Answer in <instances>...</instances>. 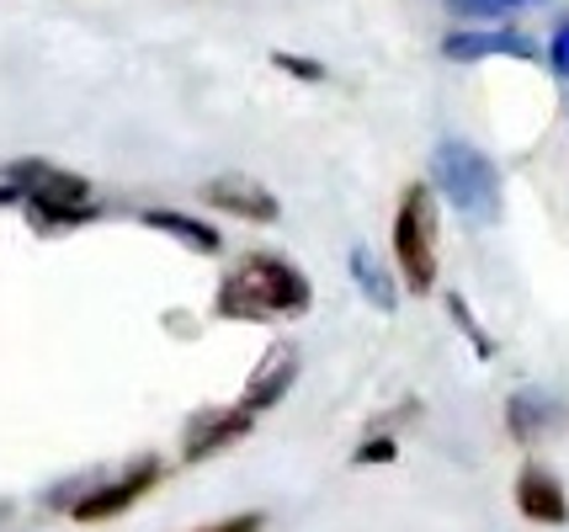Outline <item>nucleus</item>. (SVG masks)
Listing matches in <instances>:
<instances>
[{"label":"nucleus","mask_w":569,"mask_h":532,"mask_svg":"<svg viewBox=\"0 0 569 532\" xmlns=\"http://www.w3.org/2000/svg\"><path fill=\"white\" fill-rule=\"evenodd\" d=\"M309 299H315L309 278L298 267H288L282 255H246L223 278L213 309L223 320H293L309 309Z\"/></svg>","instance_id":"obj_1"},{"label":"nucleus","mask_w":569,"mask_h":532,"mask_svg":"<svg viewBox=\"0 0 569 532\" xmlns=\"http://www.w3.org/2000/svg\"><path fill=\"white\" fill-rule=\"evenodd\" d=\"M431 177L442 187V198L473 224H496L500 219V177L485 154L463 139H442L431 154Z\"/></svg>","instance_id":"obj_2"},{"label":"nucleus","mask_w":569,"mask_h":532,"mask_svg":"<svg viewBox=\"0 0 569 532\" xmlns=\"http://www.w3.org/2000/svg\"><path fill=\"white\" fill-rule=\"evenodd\" d=\"M6 181L17 187V198H27L43 219H59V224L91 219V213H97V203H91V181L74 177V171H59L49 160H11V165H6Z\"/></svg>","instance_id":"obj_3"},{"label":"nucleus","mask_w":569,"mask_h":532,"mask_svg":"<svg viewBox=\"0 0 569 532\" xmlns=\"http://www.w3.org/2000/svg\"><path fill=\"white\" fill-rule=\"evenodd\" d=\"M395 261L416 293L437 288V203L426 187H410L395 213Z\"/></svg>","instance_id":"obj_4"},{"label":"nucleus","mask_w":569,"mask_h":532,"mask_svg":"<svg viewBox=\"0 0 569 532\" xmlns=\"http://www.w3.org/2000/svg\"><path fill=\"white\" fill-rule=\"evenodd\" d=\"M154 480H160V463H154V458L133 463L123 480L101 484V490H91L86 501H74V522H107V516H118V511L133 506V501H139V495H144Z\"/></svg>","instance_id":"obj_5"},{"label":"nucleus","mask_w":569,"mask_h":532,"mask_svg":"<svg viewBox=\"0 0 569 532\" xmlns=\"http://www.w3.org/2000/svg\"><path fill=\"white\" fill-rule=\"evenodd\" d=\"M517 506L527 522H543V528H565L569 522V495L565 484L548 474L543 463H527L517 474Z\"/></svg>","instance_id":"obj_6"},{"label":"nucleus","mask_w":569,"mask_h":532,"mask_svg":"<svg viewBox=\"0 0 569 532\" xmlns=\"http://www.w3.org/2000/svg\"><path fill=\"white\" fill-rule=\"evenodd\" d=\"M202 198L213 208H223V213H234V219H250V224H272L277 213V198L267 192V187H256V181L246 177H219V181H208L202 187Z\"/></svg>","instance_id":"obj_7"},{"label":"nucleus","mask_w":569,"mask_h":532,"mask_svg":"<svg viewBox=\"0 0 569 532\" xmlns=\"http://www.w3.org/2000/svg\"><path fill=\"white\" fill-rule=\"evenodd\" d=\"M447 59L469 64V59H490V53H506V59H538V43L527 32H452L442 43Z\"/></svg>","instance_id":"obj_8"},{"label":"nucleus","mask_w":569,"mask_h":532,"mask_svg":"<svg viewBox=\"0 0 569 532\" xmlns=\"http://www.w3.org/2000/svg\"><path fill=\"white\" fill-rule=\"evenodd\" d=\"M293 379H298V352H293V347H277V352L256 368V379L246 383V400H240V410H250V415H256V410H272L277 400L293 389Z\"/></svg>","instance_id":"obj_9"},{"label":"nucleus","mask_w":569,"mask_h":532,"mask_svg":"<svg viewBox=\"0 0 569 532\" xmlns=\"http://www.w3.org/2000/svg\"><path fill=\"white\" fill-rule=\"evenodd\" d=\"M250 431V410H223V415H198V426L187 431V463H202L219 448L240 442Z\"/></svg>","instance_id":"obj_10"},{"label":"nucleus","mask_w":569,"mask_h":532,"mask_svg":"<svg viewBox=\"0 0 569 532\" xmlns=\"http://www.w3.org/2000/svg\"><path fill=\"white\" fill-rule=\"evenodd\" d=\"M565 426V410L553 405L548 394H538V389H527V394H517L511 400V431H517L521 442H538L543 431Z\"/></svg>","instance_id":"obj_11"},{"label":"nucleus","mask_w":569,"mask_h":532,"mask_svg":"<svg viewBox=\"0 0 569 532\" xmlns=\"http://www.w3.org/2000/svg\"><path fill=\"white\" fill-rule=\"evenodd\" d=\"M144 224L149 229H166V234H176V240H187L192 251H202V255H219V234L208 224H198V219H187V213H166V208H154V213H144Z\"/></svg>","instance_id":"obj_12"},{"label":"nucleus","mask_w":569,"mask_h":532,"mask_svg":"<svg viewBox=\"0 0 569 532\" xmlns=\"http://www.w3.org/2000/svg\"><path fill=\"white\" fill-rule=\"evenodd\" d=\"M351 278L362 282V293H368V304L378 309H395V288H389V278H383V267L372 261L368 251H351Z\"/></svg>","instance_id":"obj_13"},{"label":"nucleus","mask_w":569,"mask_h":532,"mask_svg":"<svg viewBox=\"0 0 569 532\" xmlns=\"http://www.w3.org/2000/svg\"><path fill=\"white\" fill-rule=\"evenodd\" d=\"M548 0H447L452 17H511V11H532Z\"/></svg>","instance_id":"obj_14"},{"label":"nucleus","mask_w":569,"mask_h":532,"mask_svg":"<svg viewBox=\"0 0 569 532\" xmlns=\"http://www.w3.org/2000/svg\"><path fill=\"white\" fill-rule=\"evenodd\" d=\"M548 64H553V76H569V22L553 27V43H548Z\"/></svg>","instance_id":"obj_15"},{"label":"nucleus","mask_w":569,"mask_h":532,"mask_svg":"<svg viewBox=\"0 0 569 532\" xmlns=\"http://www.w3.org/2000/svg\"><path fill=\"white\" fill-rule=\"evenodd\" d=\"M198 532H261V516H256V511H240V516H223V522L198 528Z\"/></svg>","instance_id":"obj_16"},{"label":"nucleus","mask_w":569,"mask_h":532,"mask_svg":"<svg viewBox=\"0 0 569 532\" xmlns=\"http://www.w3.org/2000/svg\"><path fill=\"white\" fill-rule=\"evenodd\" d=\"M277 64H282V70H293L298 80H320V76H325L315 59H293V53H277Z\"/></svg>","instance_id":"obj_17"},{"label":"nucleus","mask_w":569,"mask_h":532,"mask_svg":"<svg viewBox=\"0 0 569 532\" xmlns=\"http://www.w3.org/2000/svg\"><path fill=\"white\" fill-rule=\"evenodd\" d=\"M389 458H395V442H389V436H378V442H368V448L357 453V463H389Z\"/></svg>","instance_id":"obj_18"},{"label":"nucleus","mask_w":569,"mask_h":532,"mask_svg":"<svg viewBox=\"0 0 569 532\" xmlns=\"http://www.w3.org/2000/svg\"><path fill=\"white\" fill-rule=\"evenodd\" d=\"M11 198H17V187H11V181H0V208L11 203Z\"/></svg>","instance_id":"obj_19"}]
</instances>
